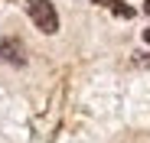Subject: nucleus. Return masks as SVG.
I'll list each match as a JSON object with an SVG mask.
<instances>
[{"label": "nucleus", "instance_id": "obj_1", "mask_svg": "<svg viewBox=\"0 0 150 143\" xmlns=\"http://www.w3.org/2000/svg\"><path fill=\"white\" fill-rule=\"evenodd\" d=\"M26 7H30V16H33L39 33H46V36L59 33V13H56V7L49 4V0H30Z\"/></svg>", "mask_w": 150, "mask_h": 143}, {"label": "nucleus", "instance_id": "obj_2", "mask_svg": "<svg viewBox=\"0 0 150 143\" xmlns=\"http://www.w3.org/2000/svg\"><path fill=\"white\" fill-rule=\"evenodd\" d=\"M0 59L7 65H26V52H23V42L20 39H0Z\"/></svg>", "mask_w": 150, "mask_h": 143}, {"label": "nucleus", "instance_id": "obj_3", "mask_svg": "<svg viewBox=\"0 0 150 143\" xmlns=\"http://www.w3.org/2000/svg\"><path fill=\"white\" fill-rule=\"evenodd\" d=\"M91 4L111 10V13H114V16H121V20H131V16H134V10H131L127 4H121V0H91Z\"/></svg>", "mask_w": 150, "mask_h": 143}, {"label": "nucleus", "instance_id": "obj_4", "mask_svg": "<svg viewBox=\"0 0 150 143\" xmlns=\"http://www.w3.org/2000/svg\"><path fill=\"white\" fill-rule=\"evenodd\" d=\"M144 42H147V46H150V29H144Z\"/></svg>", "mask_w": 150, "mask_h": 143}, {"label": "nucleus", "instance_id": "obj_5", "mask_svg": "<svg viewBox=\"0 0 150 143\" xmlns=\"http://www.w3.org/2000/svg\"><path fill=\"white\" fill-rule=\"evenodd\" d=\"M144 13H147V16H150V0H147V4H144Z\"/></svg>", "mask_w": 150, "mask_h": 143}]
</instances>
